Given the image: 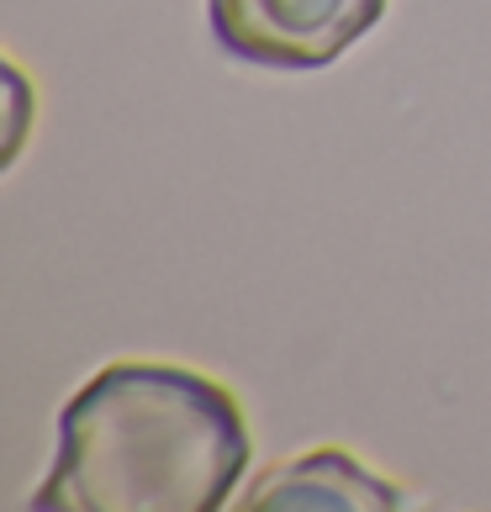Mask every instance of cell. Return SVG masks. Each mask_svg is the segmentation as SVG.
I'll return each mask as SVG.
<instances>
[{
  "instance_id": "obj_1",
  "label": "cell",
  "mask_w": 491,
  "mask_h": 512,
  "mask_svg": "<svg viewBox=\"0 0 491 512\" xmlns=\"http://www.w3.org/2000/svg\"><path fill=\"white\" fill-rule=\"evenodd\" d=\"M254 439L238 396L201 370L122 359L59 412V454L32 507L217 512L238 497Z\"/></svg>"
},
{
  "instance_id": "obj_2",
  "label": "cell",
  "mask_w": 491,
  "mask_h": 512,
  "mask_svg": "<svg viewBox=\"0 0 491 512\" xmlns=\"http://www.w3.org/2000/svg\"><path fill=\"white\" fill-rule=\"evenodd\" d=\"M212 37L243 64L323 69L386 16V0H206Z\"/></svg>"
},
{
  "instance_id": "obj_3",
  "label": "cell",
  "mask_w": 491,
  "mask_h": 512,
  "mask_svg": "<svg viewBox=\"0 0 491 512\" xmlns=\"http://www.w3.org/2000/svg\"><path fill=\"white\" fill-rule=\"evenodd\" d=\"M238 512H381L407 507V491L349 460L344 449H312L301 460L259 470L233 497Z\"/></svg>"
},
{
  "instance_id": "obj_4",
  "label": "cell",
  "mask_w": 491,
  "mask_h": 512,
  "mask_svg": "<svg viewBox=\"0 0 491 512\" xmlns=\"http://www.w3.org/2000/svg\"><path fill=\"white\" fill-rule=\"evenodd\" d=\"M6 85H11V132H6L0 164H16V154H22V143H27V122H32V90H27V74L16 64H6Z\"/></svg>"
}]
</instances>
